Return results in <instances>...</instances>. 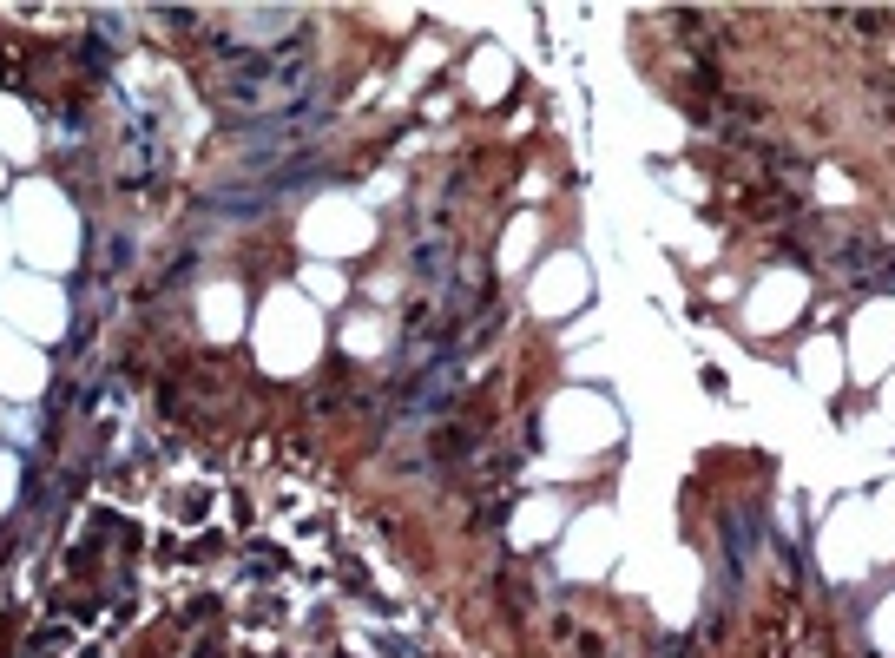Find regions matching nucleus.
<instances>
[{
	"label": "nucleus",
	"mask_w": 895,
	"mask_h": 658,
	"mask_svg": "<svg viewBox=\"0 0 895 658\" xmlns=\"http://www.w3.org/2000/svg\"><path fill=\"white\" fill-rule=\"evenodd\" d=\"M224 106H237L244 119H270V112H290L303 106V99L316 93L310 86V60H303V47H237V60L224 66L218 79Z\"/></svg>",
	"instance_id": "obj_1"
}]
</instances>
